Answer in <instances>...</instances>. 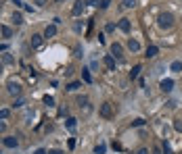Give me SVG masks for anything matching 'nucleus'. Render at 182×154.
I'll return each instance as SVG.
<instances>
[{"label": "nucleus", "instance_id": "nucleus-23", "mask_svg": "<svg viewBox=\"0 0 182 154\" xmlns=\"http://www.w3.org/2000/svg\"><path fill=\"white\" fill-rule=\"evenodd\" d=\"M121 4L126 9H132V6H136V0H121Z\"/></svg>", "mask_w": 182, "mask_h": 154}, {"label": "nucleus", "instance_id": "nucleus-34", "mask_svg": "<svg viewBox=\"0 0 182 154\" xmlns=\"http://www.w3.org/2000/svg\"><path fill=\"white\" fill-rule=\"evenodd\" d=\"M48 154H65L63 150H48Z\"/></svg>", "mask_w": 182, "mask_h": 154}, {"label": "nucleus", "instance_id": "nucleus-26", "mask_svg": "<svg viewBox=\"0 0 182 154\" xmlns=\"http://www.w3.org/2000/svg\"><path fill=\"white\" fill-rule=\"evenodd\" d=\"M145 125V119H134L132 121V127H142Z\"/></svg>", "mask_w": 182, "mask_h": 154}, {"label": "nucleus", "instance_id": "nucleus-37", "mask_svg": "<svg viewBox=\"0 0 182 154\" xmlns=\"http://www.w3.org/2000/svg\"><path fill=\"white\" fill-rule=\"evenodd\" d=\"M6 50V44H0V52H4Z\"/></svg>", "mask_w": 182, "mask_h": 154}, {"label": "nucleus", "instance_id": "nucleus-33", "mask_svg": "<svg viewBox=\"0 0 182 154\" xmlns=\"http://www.w3.org/2000/svg\"><path fill=\"white\" fill-rule=\"evenodd\" d=\"M105 29H107V31H113V29H115V25H113V23H107V27H105Z\"/></svg>", "mask_w": 182, "mask_h": 154}, {"label": "nucleus", "instance_id": "nucleus-35", "mask_svg": "<svg viewBox=\"0 0 182 154\" xmlns=\"http://www.w3.org/2000/svg\"><path fill=\"white\" fill-rule=\"evenodd\" d=\"M36 4H38V6H44V4H46V0H36Z\"/></svg>", "mask_w": 182, "mask_h": 154}, {"label": "nucleus", "instance_id": "nucleus-12", "mask_svg": "<svg viewBox=\"0 0 182 154\" xmlns=\"http://www.w3.org/2000/svg\"><path fill=\"white\" fill-rule=\"evenodd\" d=\"M157 52H159L157 46H149V48H146V59H155V56H157Z\"/></svg>", "mask_w": 182, "mask_h": 154}, {"label": "nucleus", "instance_id": "nucleus-27", "mask_svg": "<svg viewBox=\"0 0 182 154\" xmlns=\"http://www.w3.org/2000/svg\"><path fill=\"white\" fill-rule=\"evenodd\" d=\"M9 115H11V110H9V108H2V110H0V121H2V119H9Z\"/></svg>", "mask_w": 182, "mask_h": 154}, {"label": "nucleus", "instance_id": "nucleus-13", "mask_svg": "<svg viewBox=\"0 0 182 154\" xmlns=\"http://www.w3.org/2000/svg\"><path fill=\"white\" fill-rule=\"evenodd\" d=\"M170 69L174 73H182V60H174V63L170 65Z\"/></svg>", "mask_w": 182, "mask_h": 154}, {"label": "nucleus", "instance_id": "nucleus-25", "mask_svg": "<svg viewBox=\"0 0 182 154\" xmlns=\"http://www.w3.org/2000/svg\"><path fill=\"white\" fill-rule=\"evenodd\" d=\"M174 129L182 133V119H176V121H174Z\"/></svg>", "mask_w": 182, "mask_h": 154}, {"label": "nucleus", "instance_id": "nucleus-5", "mask_svg": "<svg viewBox=\"0 0 182 154\" xmlns=\"http://www.w3.org/2000/svg\"><path fill=\"white\" fill-rule=\"evenodd\" d=\"M159 88H161L163 92H172V90H174V81H172V79H161Z\"/></svg>", "mask_w": 182, "mask_h": 154}, {"label": "nucleus", "instance_id": "nucleus-11", "mask_svg": "<svg viewBox=\"0 0 182 154\" xmlns=\"http://www.w3.org/2000/svg\"><path fill=\"white\" fill-rule=\"evenodd\" d=\"M42 40H44V36H32V48H40L42 46Z\"/></svg>", "mask_w": 182, "mask_h": 154}, {"label": "nucleus", "instance_id": "nucleus-28", "mask_svg": "<svg viewBox=\"0 0 182 154\" xmlns=\"http://www.w3.org/2000/svg\"><path fill=\"white\" fill-rule=\"evenodd\" d=\"M163 154H172V148L168 142H163Z\"/></svg>", "mask_w": 182, "mask_h": 154}, {"label": "nucleus", "instance_id": "nucleus-21", "mask_svg": "<svg viewBox=\"0 0 182 154\" xmlns=\"http://www.w3.org/2000/svg\"><path fill=\"white\" fill-rule=\"evenodd\" d=\"M2 63H4V65H13L15 60H13L11 54H2Z\"/></svg>", "mask_w": 182, "mask_h": 154}, {"label": "nucleus", "instance_id": "nucleus-17", "mask_svg": "<svg viewBox=\"0 0 182 154\" xmlns=\"http://www.w3.org/2000/svg\"><path fill=\"white\" fill-rule=\"evenodd\" d=\"M0 31H2V36H4V38H13V29L9 27V25H2Z\"/></svg>", "mask_w": 182, "mask_h": 154}, {"label": "nucleus", "instance_id": "nucleus-31", "mask_svg": "<svg viewBox=\"0 0 182 154\" xmlns=\"http://www.w3.org/2000/svg\"><path fill=\"white\" fill-rule=\"evenodd\" d=\"M23 104H25V100H23V98H17V102H15V106H23Z\"/></svg>", "mask_w": 182, "mask_h": 154}, {"label": "nucleus", "instance_id": "nucleus-32", "mask_svg": "<svg viewBox=\"0 0 182 154\" xmlns=\"http://www.w3.org/2000/svg\"><path fill=\"white\" fill-rule=\"evenodd\" d=\"M11 2H13V4H15V6H19V9H21V6H25V4H23V2H21V0H11Z\"/></svg>", "mask_w": 182, "mask_h": 154}, {"label": "nucleus", "instance_id": "nucleus-20", "mask_svg": "<svg viewBox=\"0 0 182 154\" xmlns=\"http://www.w3.org/2000/svg\"><path fill=\"white\" fill-rule=\"evenodd\" d=\"M13 23H15V25H21V23H23V17H21L19 13H15V15H13Z\"/></svg>", "mask_w": 182, "mask_h": 154}, {"label": "nucleus", "instance_id": "nucleus-3", "mask_svg": "<svg viewBox=\"0 0 182 154\" xmlns=\"http://www.w3.org/2000/svg\"><path fill=\"white\" fill-rule=\"evenodd\" d=\"M6 90H9V94H13V96L21 94V85H19L17 81H9V83H6Z\"/></svg>", "mask_w": 182, "mask_h": 154}, {"label": "nucleus", "instance_id": "nucleus-36", "mask_svg": "<svg viewBox=\"0 0 182 154\" xmlns=\"http://www.w3.org/2000/svg\"><path fill=\"white\" fill-rule=\"evenodd\" d=\"M4 129H6V125H4V123L0 121V131H4Z\"/></svg>", "mask_w": 182, "mask_h": 154}, {"label": "nucleus", "instance_id": "nucleus-10", "mask_svg": "<svg viewBox=\"0 0 182 154\" xmlns=\"http://www.w3.org/2000/svg\"><path fill=\"white\" fill-rule=\"evenodd\" d=\"M4 146H6V148H17V146H19V140H17V138H4Z\"/></svg>", "mask_w": 182, "mask_h": 154}, {"label": "nucleus", "instance_id": "nucleus-39", "mask_svg": "<svg viewBox=\"0 0 182 154\" xmlns=\"http://www.w3.org/2000/svg\"><path fill=\"white\" fill-rule=\"evenodd\" d=\"M36 154H48V152H46V150H38Z\"/></svg>", "mask_w": 182, "mask_h": 154}, {"label": "nucleus", "instance_id": "nucleus-30", "mask_svg": "<svg viewBox=\"0 0 182 154\" xmlns=\"http://www.w3.org/2000/svg\"><path fill=\"white\" fill-rule=\"evenodd\" d=\"M88 6H98V0H86Z\"/></svg>", "mask_w": 182, "mask_h": 154}, {"label": "nucleus", "instance_id": "nucleus-4", "mask_svg": "<svg viewBox=\"0 0 182 154\" xmlns=\"http://www.w3.org/2000/svg\"><path fill=\"white\" fill-rule=\"evenodd\" d=\"M111 115H113V108H111L109 102H105L103 106H100V117H105V119H109Z\"/></svg>", "mask_w": 182, "mask_h": 154}, {"label": "nucleus", "instance_id": "nucleus-7", "mask_svg": "<svg viewBox=\"0 0 182 154\" xmlns=\"http://www.w3.org/2000/svg\"><path fill=\"white\" fill-rule=\"evenodd\" d=\"M117 27H119V29L123 31V34H130V19H119Z\"/></svg>", "mask_w": 182, "mask_h": 154}, {"label": "nucleus", "instance_id": "nucleus-9", "mask_svg": "<svg viewBox=\"0 0 182 154\" xmlns=\"http://www.w3.org/2000/svg\"><path fill=\"white\" fill-rule=\"evenodd\" d=\"M57 36V25H46V29H44V38H55Z\"/></svg>", "mask_w": 182, "mask_h": 154}, {"label": "nucleus", "instance_id": "nucleus-19", "mask_svg": "<svg viewBox=\"0 0 182 154\" xmlns=\"http://www.w3.org/2000/svg\"><path fill=\"white\" fill-rule=\"evenodd\" d=\"M65 125H67V129H75V125H78V123H75V119H73V117H69V119H67V121H65Z\"/></svg>", "mask_w": 182, "mask_h": 154}, {"label": "nucleus", "instance_id": "nucleus-14", "mask_svg": "<svg viewBox=\"0 0 182 154\" xmlns=\"http://www.w3.org/2000/svg\"><path fill=\"white\" fill-rule=\"evenodd\" d=\"M140 71H142V67H140V65H136V67H132V71H130V79H136V77L140 75Z\"/></svg>", "mask_w": 182, "mask_h": 154}, {"label": "nucleus", "instance_id": "nucleus-8", "mask_svg": "<svg viewBox=\"0 0 182 154\" xmlns=\"http://www.w3.org/2000/svg\"><path fill=\"white\" fill-rule=\"evenodd\" d=\"M111 56L113 59H121V46L115 42V44H111Z\"/></svg>", "mask_w": 182, "mask_h": 154}, {"label": "nucleus", "instance_id": "nucleus-15", "mask_svg": "<svg viewBox=\"0 0 182 154\" xmlns=\"http://www.w3.org/2000/svg\"><path fill=\"white\" fill-rule=\"evenodd\" d=\"M128 48H130V52H138V50H140V44H138L136 40H130V42H128Z\"/></svg>", "mask_w": 182, "mask_h": 154}, {"label": "nucleus", "instance_id": "nucleus-22", "mask_svg": "<svg viewBox=\"0 0 182 154\" xmlns=\"http://www.w3.org/2000/svg\"><path fill=\"white\" fill-rule=\"evenodd\" d=\"M105 150H107V146L105 144H98L97 148H94V154H105Z\"/></svg>", "mask_w": 182, "mask_h": 154}, {"label": "nucleus", "instance_id": "nucleus-24", "mask_svg": "<svg viewBox=\"0 0 182 154\" xmlns=\"http://www.w3.org/2000/svg\"><path fill=\"white\" fill-rule=\"evenodd\" d=\"M44 104L46 106H55V98L52 96H44Z\"/></svg>", "mask_w": 182, "mask_h": 154}, {"label": "nucleus", "instance_id": "nucleus-18", "mask_svg": "<svg viewBox=\"0 0 182 154\" xmlns=\"http://www.w3.org/2000/svg\"><path fill=\"white\" fill-rule=\"evenodd\" d=\"M78 88H82V83H80V81H71V83H67V88H65V90H69V92H75Z\"/></svg>", "mask_w": 182, "mask_h": 154}, {"label": "nucleus", "instance_id": "nucleus-6", "mask_svg": "<svg viewBox=\"0 0 182 154\" xmlns=\"http://www.w3.org/2000/svg\"><path fill=\"white\" fill-rule=\"evenodd\" d=\"M103 65H105V67H107L109 71H113V69H115V59H113L111 54H107V56L103 59Z\"/></svg>", "mask_w": 182, "mask_h": 154}, {"label": "nucleus", "instance_id": "nucleus-2", "mask_svg": "<svg viewBox=\"0 0 182 154\" xmlns=\"http://www.w3.org/2000/svg\"><path fill=\"white\" fill-rule=\"evenodd\" d=\"M84 9H86V0H75V4H73L71 13L75 15V17H80V15L84 13Z\"/></svg>", "mask_w": 182, "mask_h": 154}, {"label": "nucleus", "instance_id": "nucleus-16", "mask_svg": "<svg viewBox=\"0 0 182 154\" xmlns=\"http://www.w3.org/2000/svg\"><path fill=\"white\" fill-rule=\"evenodd\" d=\"M82 79L86 83H92V75H90V69H82Z\"/></svg>", "mask_w": 182, "mask_h": 154}, {"label": "nucleus", "instance_id": "nucleus-29", "mask_svg": "<svg viewBox=\"0 0 182 154\" xmlns=\"http://www.w3.org/2000/svg\"><path fill=\"white\" fill-rule=\"evenodd\" d=\"M109 4H111V0H100V2H98V6H100V9H107Z\"/></svg>", "mask_w": 182, "mask_h": 154}, {"label": "nucleus", "instance_id": "nucleus-38", "mask_svg": "<svg viewBox=\"0 0 182 154\" xmlns=\"http://www.w3.org/2000/svg\"><path fill=\"white\" fill-rule=\"evenodd\" d=\"M138 154H149V150H145V148H142V150H138Z\"/></svg>", "mask_w": 182, "mask_h": 154}, {"label": "nucleus", "instance_id": "nucleus-1", "mask_svg": "<svg viewBox=\"0 0 182 154\" xmlns=\"http://www.w3.org/2000/svg\"><path fill=\"white\" fill-rule=\"evenodd\" d=\"M157 23H159L161 29H170L172 25H174V15H172V13H161Z\"/></svg>", "mask_w": 182, "mask_h": 154}]
</instances>
